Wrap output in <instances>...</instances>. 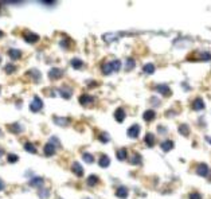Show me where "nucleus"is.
<instances>
[{
  "instance_id": "1",
  "label": "nucleus",
  "mask_w": 211,
  "mask_h": 199,
  "mask_svg": "<svg viewBox=\"0 0 211 199\" xmlns=\"http://www.w3.org/2000/svg\"><path fill=\"white\" fill-rule=\"evenodd\" d=\"M42 108H43V101L38 97V95H35L34 100H32V102L30 104V110H31V112H34V113H36V112H39Z\"/></svg>"
},
{
  "instance_id": "2",
  "label": "nucleus",
  "mask_w": 211,
  "mask_h": 199,
  "mask_svg": "<svg viewBox=\"0 0 211 199\" xmlns=\"http://www.w3.org/2000/svg\"><path fill=\"white\" fill-rule=\"evenodd\" d=\"M63 70L62 69H59V67H53L49 71V78L51 79V81H57V79H59V78H62L63 77Z\"/></svg>"
},
{
  "instance_id": "3",
  "label": "nucleus",
  "mask_w": 211,
  "mask_h": 199,
  "mask_svg": "<svg viewBox=\"0 0 211 199\" xmlns=\"http://www.w3.org/2000/svg\"><path fill=\"white\" fill-rule=\"evenodd\" d=\"M127 135H128L131 139H137L139 135H140V125L135 124V125H132V127H129Z\"/></svg>"
},
{
  "instance_id": "4",
  "label": "nucleus",
  "mask_w": 211,
  "mask_h": 199,
  "mask_svg": "<svg viewBox=\"0 0 211 199\" xmlns=\"http://www.w3.org/2000/svg\"><path fill=\"white\" fill-rule=\"evenodd\" d=\"M23 38L27 43H36L39 40V36L34 34V32H30V31H26L23 34Z\"/></svg>"
},
{
  "instance_id": "5",
  "label": "nucleus",
  "mask_w": 211,
  "mask_h": 199,
  "mask_svg": "<svg viewBox=\"0 0 211 199\" xmlns=\"http://www.w3.org/2000/svg\"><path fill=\"white\" fill-rule=\"evenodd\" d=\"M71 171H73V174L77 175L78 178H81V176L83 175V168H82V165H81L78 161H74V163L71 164Z\"/></svg>"
},
{
  "instance_id": "6",
  "label": "nucleus",
  "mask_w": 211,
  "mask_h": 199,
  "mask_svg": "<svg viewBox=\"0 0 211 199\" xmlns=\"http://www.w3.org/2000/svg\"><path fill=\"white\" fill-rule=\"evenodd\" d=\"M55 152H57V147L53 145L51 143H47L46 145H44L43 148V153L46 155V156H53V155H55Z\"/></svg>"
},
{
  "instance_id": "7",
  "label": "nucleus",
  "mask_w": 211,
  "mask_h": 199,
  "mask_svg": "<svg viewBox=\"0 0 211 199\" xmlns=\"http://www.w3.org/2000/svg\"><path fill=\"white\" fill-rule=\"evenodd\" d=\"M209 172H210V168H209V165H207L206 163H201L198 165L197 174L199 176H207V175H209Z\"/></svg>"
},
{
  "instance_id": "8",
  "label": "nucleus",
  "mask_w": 211,
  "mask_h": 199,
  "mask_svg": "<svg viewBox=\"0 0 211 199\" xmlns=\"http://www.w3.org/2000/svg\"><path fill=\"white\" fill-rule=\"evenodd\" d=\"M53 121H54V124L59 125V127H67V125L70 124L69 119H66V117H59V116H54Z\"/></svg>"
},
{
  "instance_id": "9",
  "label": "nucleus",
  "mask_w": 211,
  "mask_h": 199,
  "mask_svg": "<svg viewBox=\"0 0 211 199\" xmlns=\"http://www.w3.org/2000/svg\"><path fill=\"white\" fill-rule=\"evenodd\" d=\"M93 102H94V98L91 97V95H89V94H82L79 97V104L83 105V106H87V105L93 104Z\"/></svg>"
},
{
  "instance_id": "10",
  "label": "nucleus",
  "mask_w": 211,
  "mask_h": 199,
  "mask_svg": "<svg viewBox=\"0 0 211 199\" xmlns=\"http://www.w3.org/2000/svg\"><path fill=\"white\" fill-rule=\"evenodd\" d=\"M125 117H127V115H125V110L123 108H117L116 112H114V119H116L117 123H123V121L125 120Z\"/></svg>"
},
{
  "instance_id": "11",
  "label": "nucleus",
  "mask_w": 211,
  "mask_h": 199,
  "mask_svg": "<svg viewBox=\"0 0 211 199\" xmlns=\"http://www.w3.org/2000/svg\"><path fill=\"white\" fill-rule=\"evenodd\" d=\"M155 90L157 91V93H160L163 95H171V90H169V87L167 85H156V87H155Z\"/></svg>"
},
{
  "instance_id": "12",
  "label": "nucleus",
  "mask_w": 211,
  "mask_h": 199,
  "mask_svg": "<svg viewBox=\"0 0 211 199\" xmlns=\"http://www.w3.org/2000/svg\"><path fill=\"white\" fill-rule=\"evenodd\" d=\"M58 91H59V94H61L62 97H63V98H67V100L71 97V94H73V90L70 89L69 86H62V87H59Z\"/></svg>"
},
{
  "instance_id": "13",
  "label": "nucleus",
  "mask_w": 211,
  "mask_h": 199,
  "mask_svg": "<svg viewBox=\"0 0 211 199\" xmlns=\"http://www.w3.org/2000/svg\"><path fill=\"white\" fill-rule=\"evenodd\" d=\"M192 109L194 110H203L205 109V102H203V100L201 97L194 100V102H192Z\"/></svg>"
},
{
  "instance_id": "14",
  "label": "nucleus",
  "mask_w": 211,
  "mask_h": 199,
  "mask_svg": "<svg viewBox=\"0 0 211 199\" xmlns=\"http://www.w3.org/2000/svg\"><path fill=\"white\" fill-rule=\"evenodd\" d=\"M44 184V179L40 178V176H35L30 180V186L31 187H42Z\"/></svg>"
},
{
  "instance_id": "15",
  "label": "nucleus",
  "mask_w": 211,
  "mask_h": 199,
  "mask_svg": "<svg viewBox=\"0 0 211 199\" xmlns=\"http://www.w3.org/2000/svg\"><path fill=\"white\" fill-rule=\"evenodd\" d=\"M173 145H175V144H173L172 140H164V141L160 144L161 149L164 151V152H169L171 149H173Z\"/></svg>"
},
{
  "instance_id": "16",
  "label": "nucleus",
  "mask_w": 211,
  "mask_h": 199,
  "mask_svg": "<svg viewBox=\"0 0 211 199\" xmlns=\"http://www.w3.org/2000/svg\"><path fill=\"white\" fill-rule=\"evenodd\" d=\"M8 55H10V58L12 61H18V59H20L22 58V51L20 50H15V49H11L8 51Z\"/></svg>"
},
{
  "instance_id": "17",
  "label": "nucleus",
  "mask_w": 211,
  "mask_h": 199,
  "mask_svg": "<svg viewBox=\"0 0 211 199\" xmlns=\"http://www.w3.org/2000/svg\"><path fill=\"white\" fill-rule=\"evenodd\" d=\"M144 141L148 147H153L155 143H156V139H155V135L153 133H147L145 137H144Z\"/></svg>"
},
{
  "instance_id": "18",
  "label": "nucleus",
  "mask_w": 211,
  "mask_h": 199,
  "mask_svg": "<svg viewBox=\"0 0 211 199\" xmlns=\"http://www.w3.org/2000/svg\"><path fill=\"white\" fill-rule=\"evenodd\" d=\"M118 36H120V34H103L102 38L106 43H112V42H116L118 39Z\"/></svg>"
},
{
  "instance_id": "19",
  "label": "nucleus",
  "mask_w": 211,
  "mask_h": 199,
  "mask_svg": "<svg viewBox=\"0 0 211 199\" xmlns=\"http://www.w3.org/2000/svg\"><path fill=\"white\" fill-rule=\"evenodd\" d=\"M8 129H10V132H12V133H22V132H23V125L15 123V124L10 125Z\"/></svg>"
},
{
  "instance_id": "20",
  "label": "nucleus",
  "mask_w": 211,
  "mask_h": 199,
  "mask_svg": "<svg viewBox=\"0 0 211 199\" xmlns=\"http://www.w3.org/2000/svg\"><path fill=\"white\" fill-rule=\"evenodd\" d=\"M155 117H156V113H155V110H152V109L145 110V112H144V115H143V119L145 121H152Z\"/></svg>"
},
{
  "instance_id": "21",
  "label": "nucleus",
  "mask_w": 211,
  "mask_h": 199,
  "mask_svg": "<svg viewBox=\"0 0 211 199\" xmlns=\"http://www.w3.org/2000/svg\"><path fill=\"white\" fill-rule=\"evenodd\" d=\"M27 75L28 77H31L32 79H34V82H39V79H40V73H39V70H36V69H34V70H30V71L27 73Z\"/></svg>"
},
{
  "instance_id": "22",
  "label": "nucleus",
  "mask_w": 211,
  "mask_h": 199,
  "mask_svg": "<svg viewBox=\"0 0 211 199\" xmlns=\"http://www.w3.org/2000/svg\"><path fill=\"white\" fill-rule=\"evenodd\" d=\"M116 197L121 198V199L127 198V197H128V189H127V187H124V186L118 187L117 191H116Z\"/></svg>"
},
{
  "instance_id": "23",
  "label": "nucleus",
  "mask_w": 211,
  "mask_h": 199,
  "mask_svg": "<svg viewBox=\"0 0 211 199\" xmlns=\"http://www.w3.org/2000/svg\"><path fill=\"white\" fill-rule=\"evenodd\" d=\"M101 70H102V73L105 75H109V74H112V73H113V69H112V65H110V62H105V63H102Z\"/></svg>"
},
{
  "instance_id": "24",
  "label": "nucleus",
  "mask_w": 211,
  "mask_h": 199,
  "mask_svg": "<svg viewBox=\"0 0 211 199\" xmlns=\"http://www.w3.org/2000/svg\"><path fill=\"white\" fill-rule=\"evenodd\" d=\"M98 164H99V167L106 168V167H109V164H110V159L106 156V155H102V156L99 157V160H98Z\"/></svg>"
},
{
  "instance_id": "25",
  "label": "nucleus",
  "mask_w": 211,
  "mask_h": 199,
  "mask_svg": "<svg viewBox=\"0 0 211 199\" xmlns=\"http://www.w3.org/2000/svg\"><path fill=\"white\" fill-rule=\"evenodd\" d=\"M141 163H143L141 155H140V153H133L132 159H131V164H133V165H140Z\"/></svg>"
},
{
  "instance_id": "26",
  "label": "nucleus",
  "mask_w": 211,
  "mask_h": 199,
  "mask_svg": "<svg viewBox=\"0 0 211 199\" xmlns=\"http://www.w3.org/2000/svg\"><path fill=\"white\" fill-rule=\"evenodd\" d=\"M155 70H156V67H155L153 63H145L143 67V71L145 73V74H153Z\"/></svg>"
},
{
  "instance_id": "27",
  "label": "nucleus",
  "mask_w": 211,
  "mask_h": 199,
  "mask_svg": "<svg viewBox=\"0 0 211 199\" xmlns=\"http://www.w3.org/2000/svg\"><path fill=\"white\" fill-rule=\"evenodd\" d=\"M116 156H117V159L121 160V161L125 160V159H127V156H128L127 149H125V148H120V149H118L117 152H116Z\"/></svg>"
},
{
  "instance_id": "28",
  "label": "nucleus",
  "mask_w": 211,
  "mask_h": 199,
  "mask_svg": "<svg viewBox=\"0 0 211 199\" xmlns=\"http://www.w3.org/2000/svg\"><path fill=\"white\" fill-rule=\"evenodd\" d=\"M70 65H71V67H74V69H82L83 62L78 59V58H73V59L70 61Z\"/></svg>"
},
{
  "instance_id": "29",
  "label": "nucleus",
  "mask_w": 211,
  "mask_h": 199,
  "mask_svg": "<svg viewBox=\"0 0 211 199\" xmlns=\"http://www.w3.org/2000/svg\"><path fill=\"white\" fill-rule=\"evenodd\" d=\"M177 131H179V133L182 136H188V135H190V128H188V125H186V124L179 125Z\"/></svg>"
},
{
  "instance_id": "30",
  "label": "nucleus",
  "mask_w": 211,
  "mask_h": 199,
  "mask_svg": "<svg viewBox=\"0 0 211 199\" xmlns=\"http://www.w3.org/2000/svg\"><path fill=\"white\" fill-rule=\"evenodd\" d=\"M98 182H99V179H98V176H95V175H90L86 180L87 186H91V187L95 186V184H98Z\"/></svg>"
},
{
  "instance_id": "31",
  "label": "nucleus",
  "mask_w": 211,
  "mask_h": 199,
  "mask_svg": "<svg viewBox=\"0 0 211 199\" xmlns=\"http://www.w3.org/2000/svg\"><path fill=\"white\" fill-rule=\"evenodd\" d=\"M24 149L27 151V152H30V153H36V147L32 144V143H30V141L24 143Z\"/></svg>"
},
{
  "instance_id": "32",
  "label": "nucleus",
  "mask_w": 211,
  "mask_h": 199,
  "mask_svg": "<svg viewBox=\"0 0 211 199\" xmlns=\"http://www.w3.org/2000/svg\"><path fill=\"white\" fill-rule=\"evenodd\" d=\"M38 195H39V198L40 199H49V197H50V191L47 190V189H40L39 191H38Z\"/></svg>"
},
{
  "instance_id": "33",
  "label": "nucleus",
  "mask_w": 211,
  "mask_h": 199,
  "mask_svg": "<svg viewBox=\"0 0 211 199\" xmlns=\"http://www.w3.org/2000/svg\"><path fill=\"white\" fill-rule=\"evenodd\" d=\"M135 59H133V58H128L127 59V65H125V70H127V71H131V70L135 67Z\"/></svg>"
},
{
  "instance_id": "34",
  "label": "nucleus",
  "mask_w": 211,
  "mask_h": 199,
  "mask_svg": "<svg viewBox=\"0 0 211 199\" xmlns=\"http://www.w3.org/2000/svg\"><path fill=\"white\" fill-rule=\"evenodd\" d=\"M110 65H112L113 71H120V69H121V61L114 59V61H112V62H110Z\"/></svg>"
},
{
  "instance_id": "35",
  "label": "nucleus",
  "mask_w": 211,
  "mask_h": 199,
  "mask_svg": "<svg viewBox=\"0 0 211 199\" xmlns=\"http://www.w3.org/2000/svg\"><path fill=\"white\" fill-rule=\"evenodd\" d=\"M4 70H6L7 74H12V73L16 71V66L12 65V63H7L6 67H4Z\"/></svg>"
},
{
  "instance_id": "36",
  "label": "nucleus",
  "mask_w": 211,
  "mask_h": 199,
  "mask_svg": "<svg viewBox=\"0 0 211 199\" xmlns=\"http://www.w3.org/2000/svg\"><path fill=\"white\" fill-rule=\"evenodd\" d=\"M82 159H83L85 161H86V163H89V164L93 163V161H94L93 155H91V153H87V152H85V153L82 155Z\"/></svg>"
},
{
  "instance_id": "37",
  "label": "nucleus",
  "mask_w": 211,
  "mask_h": 199,
  "mask_svg": "<svg viewBox=\"0 0 211 199\" xmlns=\"http://www.w3.org/2000/svg\"><path fill=\"white\" fill-rule=\"evenodd\" d=\"M198 59H201V61H210L211 59V54L210 53H201L198 55Z\"/></svg>"
},
{
  "instance_id": "38",
  "label": "nucleus",
  "mask_w": 211,
  "mask_h": 199,
  "mask_svg": "<svg viewBox=\"0 0 211 199\" xmlns=\"http://www.w3.org/2000/svg\"><path fill=\"white\" fill-rule=\"evenodd\" d=\"M98 139H99V141H102V143H109L110 136L106 133V132H103V133H101V135L98 136Z\"/></svg>"
},
{
  "instance_id": "39",
  "label": "nucleus",
  "mask_w": 211,
  "mask_h": 199,
  "mask_svg": "<svg viewBox=\"0 0 211 199\" xmlns=\"http://www.w3.org/2000/svg\"><path fill=\"white\" fill-rule=\"evenodd\" d=\"M70 45H73V43H71V40L67 39V38L61 40V46L63 47V49H70Z\"/></svg>"
},
{
  "instance_id": "40",
  "label": "nucleus",
  "mask_w": 211,
  "mask_h": 199,
  "mask_svg": "<svg viewBox=\"0 0 211 199\" xmlns=\"http://www.w3.org/2000/svg\"><path fill=\"white\" fill-rule=\"evenodd\" d=\"M7 159H8V163H16V161L19 160V157H18V155H12V153H10Z\"/></svg>"
},
{
  "instance_id": "41",
  "label": "nucleus",
  "mask_w": 211,
  "mask_h": 199,
  "mask_svg": "<svg viewBox=\"0 0 211 199\" xmlns=\"http://www.w3.org/2000/svg\"><path fill=\"white\" fill-rule=\"evenodd\" d=\"M49 143H51L53 145H55L58 148V147H61V143H59V140H58V137H55V136H53V137L50 139V141Z\"/></svg>"
},
{
  "instance_id": "42",
  "label": "nucleus",
  "mask_w": 211,
  "mask_h": 199,
  "mask_svg": "<svg viewBox=\"0 0 211 199\" xmlns=\"http://www.w3.org/2000/svg\"><path fill=\"white\" fill-rule=\"evenodd\" d=\"M188 199H202V195L199 193H191L188 195Z\"/></svg>"
},
{
  "instance_id": "43",
  "label": "nucleus",
  "mask_w": 211,
  "mask_h": 199,
  "mask_svg": "<svg viewBox=\"0 0 211 199\" xmlns=\"http://www.w3.org/2000/svg\"><path fill=\"white\" fill-rule=\"evenodd\" d=\"M40 4H42V6H47V7H53V6H57V3H55V2H40Z\"/></svg>"
},
{
  "instance_id": "44",
  "label": "nucleus",
  "mask_w": 211,
  "mask_h": 199,
  "mask_svg": "<svg viewBox=\"0 0 211 199\" xmlns=\"http://www.w3.org/2000/svg\"><path fill=\"white\" fill-rule=\"evenodd\" d=\"M4 183H3V180H0V191H2V190H4Z\"/></svg>"
},
{
  "instance_id": "45",
  "label": "nucleus",
  "mask_w": 211,
  "mask_h": 199,
  "mask_svg": "<svg viewBox=\"0 0 211 199\" xmlns=\"http://www.w3.org/2000/svg\"><path fill=\"white\" fill-rule=\"evenodd\" d=\"M159 132H160V133H165V129H164V127H159Z\"/></svg>"
},
{
  "instance_id": "46",
  "label": "nucleus",
  "mask_w": 211,
  "mask_h": 199,
  "mask_svg": "<svg viewBox=\"0 0 211 199\" xmlns=\"http://www.w3.org/2000/svg\"><path fill=\"white\" fill-rule=\"evenodd\" d=\"M205 139H206V141L209 143V144H211V137H210V136H206Z\"/></svg>"
},
{
  "instance_id": "47",
  "label": "nucleus",
  "mask_w": 211,
  "mask_h": 199,
  "mask_svg": "<svg viewBox=\"0 0 211 199\" xmlns=\"http://www.w3.org/2000/svg\"><path fill=\"white\" fill-rule=\"evenodd\" d=\"M3 153H4V151H3L2 148H0V156H2V155H3Z\"/></svg>"
},
{
  "instance_id": "48",
  "label": "nucleus",
  "mask_w": 211,
  "mask_h": 199,
  "mask_svg": "<svg viewBox=\"0 0 211 199\" xmlns=\"http://www.w3.org/2000/svg\"><path fill=\"white\" fill-rule=\"evenodd\" d=\"M3 35H4V34H3V31H0V38H2Z\"/></svg>"
},
{
  "instance_id": "49",
  "label": "nucleus",
  "mask_w": 211,
  "mask_h": 199,
  "mask_svg": "<svg viewBox=\"0 0 211 199\" xmlns=\"http://www.w3.org/2000/svg\"><path fill=\"white\" fill-rule=\"evenodd\" d=\"M0 136H2V131H0Z\"/></svg>"
},
{
  "instance_id": "50",
  "label": "nucleus",
  "mask_w": 211,
  "mask_h": 199,
  "mask_svg": "<svg viewBox=\"0 0 211 199\" xmlns=\"http://www.w3.org/2000/svg\"><path fill=\"white\" fill-rule=\"evenodd\" d=\"M0 61H2V57H0Z\"/></svg>"
}]
</instances>
